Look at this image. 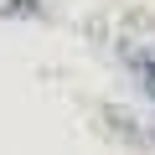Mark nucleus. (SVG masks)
<instances>
[{
	"label": "nucleus",
	"instance_id": "1",
	"mask_svg": "<svg viewBox=\"0 0 155 155\" xmlns=\"http://www.w3.org/2000/svg\"><path fill=\"white\" fill-rule=\"evenodd\" d=\"M150 98H155V88H150Z\"/></svg>",
	"mask_w": 155,
	"mask_h": 155
}]
</instances>
